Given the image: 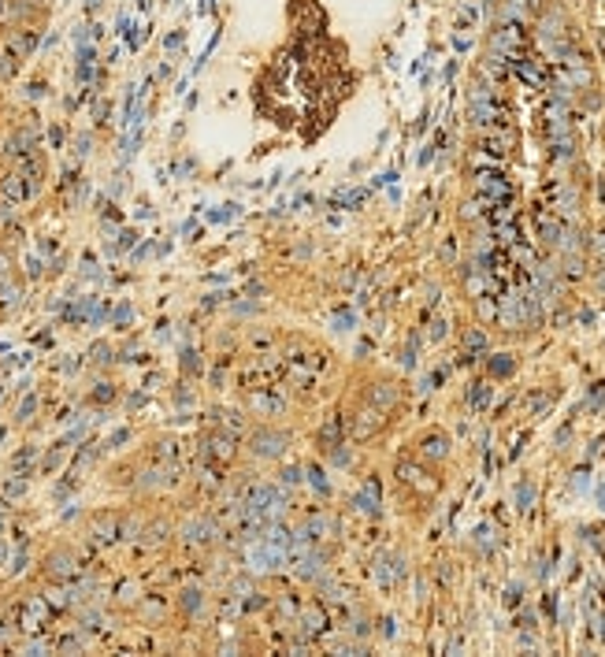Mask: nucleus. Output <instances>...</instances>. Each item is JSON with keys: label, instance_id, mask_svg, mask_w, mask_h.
<instances>
[{"label": "nucleus", "instance_id": "1", "mask_svg": "<svg viewBox=\"0 0 605 657\" xmlns=\"http://www.w3.org/2000/svg\"><path fill=\"white\" fill-rule=\"evenodd\" d=\"M427 454H431V457H442V454H446V449H442V438H431V442H427Z\"/></svg>", "mask_w": 605, "mask_h": 657}, {"label": "nucleus", "instance_id": "2", "mask_svg": "<svg viewBox=\"0 0 605 657\" xmlns=\"http://www.w3.org/2000/svg\"><path fill=\"white\" fill-rule=\"evenodd\" d=\"M598 249H602V253H605V234H602V238H598Z\"/></svg>", "mask_w": 605, "mask_h": 657}]
</instances>
